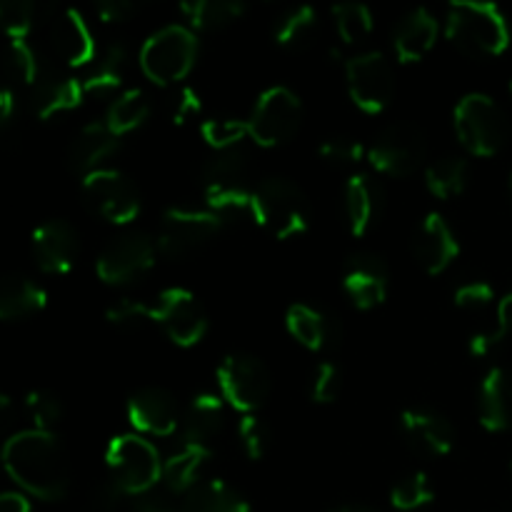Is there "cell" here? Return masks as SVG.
Segmentation results:
<instances>
[{
    "label": "cell",
    "mask_w": 512,
    "mask_h": 512,
    "mask_svg": "<svg viewBox=\"0 0 512 512\" xmlns=\"http://www.w3.org/2000/svg\"><path fill=\"white\" fill-rule=\"evenodd\" d=\"M3 465L13 483L33 498L55 503L68 493V460L55 433L35 428L15 433L3 445Z\"/></svg>",
    "instance_id": "6da1fadb"
},
{
    "label": "cell",
    "mask_w": 512,
    "mask_h": 512,
    "mask_svg": "<svg viewBox=\"0 0 512 512\" xmlns=\"http://www.w3.org/2000/svg\"><path fill=\"white\" fill-rule=\"evenodd\" d=\"M445 35L470 55H500L510 43V28L498 5L458 0L448 8Z\"/></svg>",
    "instance_id": "7a4b0ae2"
},
{
    "label": "cell",
    "mask_w": 512,
    "mask_h": 512,
    "mask_svg": "<svg viewBox=\"0 0 512 512\" xmlns=\"http://www.w3.org/2000/svg\"><path fill=\"white\" fill-rule=\"evenodd\" d=\"M455 135L470 155L490 158L505 148L510 138V120L505 110L485 93H468L453 113Z\"/></svg>",
    "instance_id": "3957f363"
},
{
    "label": "cell",
    "mask_w": 512,
    "mask_h": 512,
    "mask_svg": "<svg viewBox=\"0 0 512 512\" xmlns=\"http://www.w3.org/2000/svg\"><path fill=\"white\" fill-rule=\"evenodd\" d=\"M253 218L273 238L290 240L308 230V200L293 180L268 178L253 190Z\"/></svg>",
    "instance_id": "277c9868"
},
{
    "label": "cell",
    "mask_w": 512,
    "mask_h": 512,
    "mask_svg": "<svg viewBox=\"0 0 512 512\" xmlns=\"http://www.w3.org/2000/svg\"><path fill=\"white\" fill-rule=\"evenodd\" d=\"M110 480L123 490L128 498L150 493L163 480V460L150 440L143 435H118L105 450Z\"/></svg>",
    "instance_id": "5b68a950"
},
{
    "label": "cell",
    "mask_w": 512,
    "mask_h": 512,
    "mask_svg": "<svg viewBox=\"0 0 512 512\" xmlns=\"http://www.w3.org/2000/svg\"><path fill=\"white\" fill-rule=\"evenodd\" d=\"M200 43L185 25H165L140 48V68L155 85H175L190 75Z\"/></svg>",
    "instance_id": "8992f818"
},
{
    "label": "cell",
    "mask_w": 512,
    "mask_h": 512,
    "mask_svg": "<svg viewBox=\"0 0 512 512\" xmlns=\"http://www.w3.org/2000/svg\"><path fill=\"white\" fill-rule=\"evenodd\" d=\"M303 123V103L285 85H273L255 103L248 118V133L260 148L290 143Z\"/></svg>",
    "instance_id": "52a82bcc"
},
{
    "label": "cell",
    "mask_w": 512,
    "mask_h": 512,
    "mask_svg": "<svg viewBox=\"0 0 512 512\" xmlns=\"http://www.w3.org/2000/svg\"><path fill=\"white\" fill-rule=\"evenodd\" d=\"M218 385L223 400L243 415H255L270 395V370L250 353H233L218 368Z\"/></svg>",
    "instance_id": "ba28073f"
},
{
    "label": "cell",
    "mask_w": 512,
    "mask_h": 512,
    "mask_svg": "<svg viewBox=\"0 0 512 512\" xmlns=\"http://www.w3.org/2000/svg\"><path fill=\"white\" fill-rule=\"evenodd\" d=\"M345 80L355 108L368 115H380L388 110L395 98V73L383 53L370 50L345 63Z\"/></svg>",
    "instance_id": "9c48e42d"
},
{
    "label": "cell",
    "mask_w": 512,
    "mask_h": 512,
    "mask_svg": "<svg viewBox=\"0 0 512 512\" xmlns=\"http://www.w3.org/2000/svg\"><path fill=\"white\" fill-rule=\"evenodd\" d=\"M85 205L113 225H128L140 215V193L133 180L113 168H100L83 178Z\"/></svg>",
    "instance_id": "30bf717a"
},
{
    "label": "cell",
    "mask_w": 512,
    "mask_h": 512,
    "mask_svg": "<svg viewBox=\"0 0 512 512\" xmlns=\"http://www.w3.org/2000/svg\"><path fill=\"white\" fill-rule=\"evenodd\" d=\"M428 143L425 135L410 123H393L380 130L378 138L368 148V160L373 170L388 178H408L423 165Z\"/></svg>",
    "instance_id": "8fae6325"
},
{
    "label": "cell",
    "mask_w": 512,
    "mask_h": 512,
    "mask_svg": "<svg viewBox=\"0 0 512 512\" xmlns=\"http://www.w3.org/2000/svg\"><path fill=\"white\" fill-rule=\"evenodd\" d=\"M158 243L145 233H123L110 240L95 260V273L105 285H128L153 270Z\"/></svg>",
    "instance_id": "7c38bea8"
},
{
    "label": "cell",
    "mask_w": 512,
    "mask_h": 512,
    "mask_svg": "<svg viewBox=\"0 0 512 512\" xmlns=\"http://www.w3.org/2000/svg\"><path fill=\"white\" fill-rule=\"evenodd\" d=\"M150 308L153 323H158L178 348H195L208 333V313L190 290L165 288Z\"/></svg>",
    "instance_id": "4fadbf2b"
},
{
    "label": "cell",
    "mask_w": 512,
    "mask_h": 512,
    "mask_svg": "<svg viewBox=\"0 0 512 512\" xmlns=\"http://www.w3.org/2000/svg\"><path fill=\"white\" fill-rule=\"evenodd\" d=\"M223 220L210 210L195 208H168L163 213L158 230L160 253L170 258H183L208 245L223 230Z\"/></svg>",
    "instance_id": "5bb4252c"
},
{
    "label": "cell",
    "mask_w": 512,
    "mask_h": 512,
    "mask_svg": "<svg viewBox=\"0 0 512 512\" xmlns=\"http://www.w3.org/2000/svg\"><path fill=\"white\" fill-rule=\"evenodd\" d=\"M128 420L138 435H153V438H168L178 430L180 410L173 393L165 388H140L128 400Z\"/></svg>",
    "instance_id": "9a60e30c"
},
{
    "label": "cell",
    "mask_w": 512,
    "mask_h": 512,
    "mask_svg": "<svg viewBox=\"0 0 512 512\" xmlns=\"http://www.w3.org/2000/svg\"><path fill=\"white\" fill-rule=\"evenodd\" d=\"M35 263L48 275H65L75 268L80 255V238L65 220H48L33 230Z\"/></svg>",
    "instance_id": "2e32d148"
},
{
    "label": "cell",
    "mask_w": 512,
    "mask_h": 512,
    "mask_svg": "<svg viewBox=\"0 0 512 512\" xmlns=\"http://www.w3.org/2000/svg\"><path fill=\"white\" fill-rule=\"evenodd\" d=\"M343 290L358 310H373L388 298V268L383 258L373 253H358L350 258L343 275Z\"/></svg>",
    "instance_id": "e0dca14e"
},
{
    "label": "cell",
    "mask_w": 512,
    "mask_h": 512,
    "mask_svg": "<svg viewBox=\"0 0 512 512\" xmlns=\"http://www.w3.org/2000/svg\"><path fill=\"white\" fill-rule=\"evenodd\" d=\"M285 328L310 353L333 350L343 340V325L338 323V318L308 303L290 305L285 313Z\"/></svg>",
    "instance_id": "ac0fdd59"
},
{
    "label": "cell",
    "mask_w": 512,
    "mask_h": 512,
    "mask_svg": "<svg viewBox=\"0 0 512 512\" xmlns=\"http://www.w3.org/2000/svg\"><path fill=\"white\" fill-rule=\"evenodd\" d=\"M413 250L418 263L425 268V273L440 275L460 255V243L443 215L428 213L423 223H420L418 233H415Z\"/></svg>",
    "instance_id": "d6986e66"
},
{
    "label": "cell",
    "mask_w": 512,
    "mask_h": 512,
    "mask_svg": "<svg viewBox=\"0 0 512 512\" xmlns=\"http://www.w3.org/2000/svg\"><path fill=\"white\" fill-rule=\"evenodd\" d=\"M400 428L418 453L448 455L455 448V430L448 420L430 408H405Z\"/></svg>",
    "instance_id": "ffe728a7"
},
{
    "label": "cell",
    "mask_w": 512,
    "mask_h": 512,
    "mask_svg": "<svg viewBox=\"0 0 512 512\" xmlns=\"http://www.w3.org/2000/svg\"><path fill=\"white\" fill-rule=\"evenodd\" d=\"M50 38H53L55 53H58L70 68L90 65L95 60V55H98L93 30H90V25L85 23V18L75 8L60 10L58 18L53 20Z\"/></svg>",
    "instance_id": "44dd1931"
},
{
    "label": "cell",
    "mask_w": 512,
    "mask_h": 512,
    "mask_svg": "<svg viewBox=\"0 0 512 512\" xmlns=\"http://www.w3.org/2000/svg\"><path fill=\"white\" fill-rule=\"evenodd\" d=\"M480 425L488 433L512 430V370L490 368L480 383Z\"/></svg>",
    "instance_id": "7402d4cb"
},
{
    "label": "cell",
    "mask_w": 512,
    "mask_h": 512,
    "mask_svg": "<svg viewBox=\"0 0 512 512\" xmlns=\"http://www.w3.org/2000/svg\"><path fill=\"white\" fill-rule=\"evenodd\" d=\"M345 213H348L350 235L363 238L378 223L383 213V188L368 173H358L345 185Z\"/></svg>",
    "instance_id": "603a6c76"
},
{
    "label": "cell",
    "mask_w": 512,
    "mask_h": 512,
    "mask_svg": "<svg viewBox=\"0 0 512 512\" xmlns=\"http://www.w3.org/2000/svg\"><path fill=\"white\" fill-rule=\"evenodd\" d=\"M438 30V20H435V15L430 13L428 8H415L413 13L405 15V18L400 20L398 28H395V58L405 65L420 63V60L435 48Z\"/></svg>",
    "instance_id": "cb8c5ba5"
},
{
    "label": "cell",
    "mask_w": 512,
    "mask_h": 512,
    "mask_svg": "<svg viewBox=\"0 0 512 512\" xmlns=\"http://www.w3.org/2000/svg\"><path fill=\"white\" fill-rule=\"evenodd\" d=\"M248 175V153H245L243 148L215 153V158H210V163L203 168L205 198L253 193V190L248 188Z\"/></svg>",
    "instance_id": "d4e9b609"
},
{
    "label": "cell",
    "mask_w": 512,
    "mask_h": 512,
    "mask_svg": "<svg viewBox=\"0 0 512 512\" xmlns=\"http://www.w3.org/2000/svg\"><path fill=\"white\" fill-rule=\"evenodd\" d=\"M120 150V138L108 128V123H88L70 143V168L75 173L90 175L100 170V165L113 158Z\"/></svg>",
    "instance_id": "484cf974"
},
{
    "label": "cell",
    "mask_w": 512,
    "mask_h": 512,
    "mask_svg": "<svg viewBox=\"0 0 512 512\" xmlns=\"http://www.w3.org/2000/svg\"><path fill=\"white\" fill-rule=\"evenodd\" d=\"M225 425V405L220 395L200 393L188 405L183 415V435L185 443L208 445L213 448V440L223 433Z\"/></svg>",
    "instance_id": "4316f807"
},
{
    "label": "cell",
    "mask_w": 512,
    "mask_h": 512,
    "mask_svg": "<svg viewBox=\"0 0 512 512\" xmlns=\"http://www.w3.org/2000/svg\"><path fill=\"white\" fill-rule=\"evenodd\" d=\"M213 458V448L208 445L185 443L183 448L175 450L168 460H163V483L170 493H193L198 488V478L205 465Z\"/></svg>",
    "instance_id": "83f0119b"
},
{
    "label": "cell",
    "mask_w": 512,
    "mask_h": 512,
    "mask_svg": "<svg viewBox=\"0 0 512 512\" xmlns=\"http://www.w3.org/2000/svg\"><path fill=\"white\" fill-rule=\"evenodd\" d=\"M85 98V85L78 78H45L35 85L33 108L40 120H53L55 115L80 108Z\"/></svg>",
    "instance_id": "f1b7e54d"
},
{
    "label": "cell",
    "mask_w": 512,
    "mask_h": 512,
    "mask_svg": "<svg viewBox=\"0 0 512 512\" xmlns=\"http://www.w3.org/2000/svg\"><path fill=\"white\" fill-rule=\"evenodd\" d=\"M45 305H48V293L30 278L10 275V278L3 280V288H0V318L5 323L30 318V315L45 310Z\"/></svg>",
    "instance_id": "f546056e"
},
{
    "label": "cell",
    "mask_w": 512,
    "mask_h": 512,
    "mask_svg": "<svg viewBox=\"0 0 512 512\" xmlns=\"http://www.w3.org/2000/svg\"><path fill=\"white\" fill-rule=\"evenodd\" d=\"M180 512H250V505L225 480H208L188 493Z\"/></svg>",
    "instance_id": "4dcf8cb0"
},
{
    "label": "cell",
    "mask_w": 512,
    "mask_h": 512,
    "mask_svg": "<svg viewBox=\"0 0 512 512\" xmlns=\"http://www.w3.org/2000/svg\"><path fill=\"white\" fill-rule=\"evenodd\" d=\"M125 68H128V48L125 43H110L108 48L100 55L98 65L93 68V73L83 80L85 95H110L123 85Z\"/></svg>",
    "instance_id": "1f68e13d"
},
{
    "label": "cell",
    "mask_w": 512,
    "mask_h": 512,
    "mask_svg": "<svg viewBox=\"0 0 512 512\" xmlns=\"http://www.w3.org/2000/svg\"><path fill=\"white\" fill-rule=\"evenodd\" d=\"M190 30H223L245 13L243 3L235 0H190L180 5Z\"/></svg>",
    "instance_id": "d6a6232c"
},
{
    "label": "cell",
    "mask_w": 512,
    "mask_h": 512,
    "mask_svg": "<svg viewBox=\"0 0 512 512\" xmlns=\"http://www.w3.org/2000/svg\"><path fill=\"white\" fill-rule=\"evenodd\" d=\"M320 33V20L318 13H315L313 5H300L293 13L285 15L280 20L278 30H275V43L285 50H308L310 45L315 43Z\"/></svg>",
    "instance_id": "836d02e7"
},
{
    "label": "cell",
    "mask_w": 512,
    "mask_h": 512,
    "mask_svg": "<svg viewBox=\"0 0 512 512\" xmlns=\"http://www.w3.org/2000/svg\"><path fill=\"white\" fill-rule=\"evenodd\" d=\"M470 180V168L463 158H438L425 168V185L440 200H450L465 193Z\"/></svg>",
    "instance_id": "e575fe53"
},
{
    "label": "cell",
    "mask_w": 512,
    "mask_h": 512,
    "mask_svg": "<svg viewBox=\"0 0 512 512\" xmlns=\"http://www.w3.org/2000/svg\"><path fill=\"white\" fill-rule=\"evenodd\" d=\"M148 118H150L148 95H145L140 88H130V90H123V93L113 100V105L108 108V118H105V123H108V128L113 130L118 138H123V135L138 130Z\"/></svg>",
    "instance_id": "d590c367"
},
{
    "label": "cell",
    "mask_w": 512,
    "mask_h": 512,
    "mask_svg": "<svg viewBox=\"0 0 512 512\" xmlns=\"http://www.w3.org/2000/svg\"><path fill=\"white\" fill-rule=\"evenodd\" d=\"M335 28L345 45L365 43L373 33V13L363 3H343L333 8Z\"/></svg>",
    "instance_id": "8d00e7d4"
},
{
    "label": "cell",
    "mask_w": 512,
    "mask_h": 512,
    "mask_svg": "<svg viewBox=\"0 0 512 512\" xmlns=\"http://www.w3.org/2000/svg\"><path fill=\"white\" fill-rule=\"evenodd\" d=\"M435 500V488L425 473H413L398 480L390 490V505L398 512H418Z\"/></svg>",
    "instance_id": "74e56055"
},
{
    "label": "cell",
    "mask_w": 512,
    "mask_h": 512,
    "mask_svg": "<svg viewBox=\"0 0 512 512\" xmlns=\"http://www.w3.org/2000/svg\"><path fill=\"white\" fill-rule=\"evenodd\" d=\"M200 135H203V140L215 150V153L240 148V143H243L245 138H250L248 120L210 118L200 125Z\"/></svg>",
    "instance_id": "f35d334b"
},
{
    "label": "cell",
    "mask_w": 512,
    "mask_h": 512,
    "mask_svg": "<svg viewBox=\"0 0 512 512\" xmlns=\"http://www.w3.org/2000/svg\"><path fill=\"white\" fill-rule=\"evenodd\" d=\"M25 413L33 420L35 430L53 433L55 425L63 420V403H60L58 395L50 393V390L45 388L30 390V393L25 395Z\"/></svg>",
    "instance_id": "ab89813d"
},
{
    "label": "cell",
    "mask_w": 512,
    "mask_h": 512,
    "mask_svg": "<svg viewBox=\"0 0 512 512\" xmlns=\"http://www.w3.org/2000/svg\"><path fill=\"white\" fill-rule=\"evenodd\" d=\"M340 390H343V370L340 365H335L333 360H325L315 368L313 385H310V395H313V403L318 405H330L340 398Z\"/></svg>",
    "instance_id": "60d3db41"
},
{
    "label": "cell",
    "mask_w": 512,
    "mask_h": 512,
    "mask_svg": "<svg viewBox=\"0 0 512 512\" xmlns=\"http://www.w3.org/2000/svg\"><path fill=\"white\" fill-rule=\"evenodd\" d=\"M8 68L13 80H20L23 85H38V55L35 50L30 48L25 40H10V50H8Z\"/></svg>",
    "instance_id": "b9f144b4"
},
{
    "label": "cell",
    "mask_w": 512,
    "mask_h": 512,
    "mask_svg": "<svg viewBox=\"0 0 512 512\" xmlns=\"http://www.w3.org/2000/svg\"><path fill=\"white\" fill-rule=\"evenodd\" d=\"M35 5L28 0H5L0 5V20L10 40H25V35L33 28Z\"/></svg>",
    "instance_id": "7bdbcfd3"
},
{
    "label": "cell",
    "mask_w": 512,
    "mask_h": 512,
    "mask_svg": "<svg viewBox=\"0 0 512 512\" xmlns=\"http://www.w3.org/2000/svg\"><path fill=\"white\" fill-rule=\"evenodd\" d=\"M238 435L240 443H243L245 455L250 460H263V455L268 453L270 445V430L258 415H243L238 423Z\"/></svg>",
    "instance_id": "ee69618b"
},
{
    "label": "cell",
    "mask_w": 512,
    "mask_h": 512,
    "mask_svg": "<svg viewBox=\"0 0 512 512\" xmlns=\"http://www.w3.org/2000/svg\"><path fill=\"white\" fill-rule=\"evenodd\" d=\"M105 318H108V323L115 325V328H138V325L153 320V308L145 303H140V300L120 298V300H115V303L108 305V310H105Z\"/></svg>",
    "instance_id": "f6af8a7d"
},
{
    "label": "cell",
    "mask_w": 512,
    "mask_h": 512,
    "mask_svg": "<svg viewBox=\"0 0 512 512\" xmlns=\"http://www.w3.org/2000/svg\"><path fill=\"white\" fill-rule=\"evenodd\" d=\"M318 155L323 158V163L333 165V168H348V165H358L368 155V150L355 140L333 138L320 145Z\"/></svg>",
    "instance_id": "bcb514c9"
},
{
    "label": "cell",
    "mask_w": 512,
    "mask_h": 512,
    "mask_svg": "<svg viewBox=\"0 0 512 512\" xmlns=\"http://www.w3.org/2000/svg\"><path fill=\"white\" fill-rule=\"evenodd\" d=\"M495 303V288L485 280L465 283L455 290V305L465 313H483Z\"/></svg>",
    "instance_id": "7dc6e473"
},
{
    "label": "cell",
    "mask_w": 512,
    "mask_h": 512,
    "mask_svg": "<svg viewBox=\"0 0 512 512\" xmlns=\"http://www.w3.org/2000/svg\"><path fill=\"white\" fill-rule=\"evenodd\" d=\"M200 110H203V100H200L198 90L190 88V85L175 90L173 100H170V118L175 125H185L188 120L198 118Z\"/></svg>",
    "instance_id": "c3c4849f"
},
{
    "label": "cell",
    "mask_w": 512,
    "mask_h": 512,
    "mask_svg": "<svg viewBox=\"0 0 512 512\" xmlns=\"http://www.w3.org/2000/svg\"><path fill=\"white\" fill-rule=\"evenodd\" d=\"M503 340H505V333L498 328V325H495V328L480 330V333L470 335L468 350L473 358H488V355H493L495 350L503 345Z\"/></svg>",
    "instance_id": "681fc988"
},
{
    "label": "cell",
    "mask_w": 512,
    "mask_h": 512,
    "mask_svg": "<svg viewBox=\"0 0 512 512\" xmlns=\"http://www.w3.org/2000/svg\"><path fill=\"white\" fill-rule=\"evenodd\" d=\"M123 498H128V495H125L113 480H108V483H103L95 490L93 512H118L120 505H123Z\"/></svg>",
    "instance_id": "f907efd6"
},
{
    "label": "cell",
    "mask_w": 512,
    "mask_h": 512,
    "mask_svg": "<svg viewBox=\"0 0 512 512\" xmlns=\"http://www.w3.org/2000/svg\"><path fill=\"white\" fill-rule=\"evenodd\" d=\"M135 5L128 3V0H105V3H100L98 8H95V13H98L100 23H125V20L130 18V15L135 13Z\"/></svg>",
    "instance_id": "816d5d0a"
},
{
    "label": "cell",
    "mask_w": 512,
    "mask_h": 512,
    "mask_svg": "<svg viewBox=\"0 0 512 512\" xmlns=\"http://www.w3.org/2000/svg\"><path fill=\"white\" fill-rule=\"evenodd\" d=\"M128 512H178V510L173 508V503L160 498V495L145 493V495H138V498H133Z\"/></svg>",
    "instance_id": "f5cc1de1"
},
{
    "label": "cell",
    "mask_w": 512,
    "mask_h": 512,
    "mask_svg": "<svg viewBox=\"0 0 512 512\" xmlns=\"http://www.w3.org/2000/svg\"><path fill=\"white\" fill-rule=\"evenodd\" d=\"M13 115H15V93L5 85L3 93H0V125L8 128L13 123Z\"/></svg>",
    "instance_id": "db71d44e"
},
{
    "label": "cell",
    "mask_w": 512,
    "mask_h": 512,
    "mask_svg": "<svg viewBox=\"0 0 512 512\" xmlns=\"http://www.w3.org/2000/svg\"><path fill=\"white\" fill-rule=\"evenodd\" d=\"M498 325L500 330H503L505 333V338H508V335L512 333V290L508 295H505L503 300H500V305H498Z\"/></svg>",
    "instance_id": "11a10c76"
},
{
    "label": "cell",
    "mask_w": 512,
    "mask_h": 512,
    "mask_svg": "<svg viewBox=\"0 0 512 512\" xmlns=\"http://www.w3.org/2000/svg\"><path fill=\"white\" fill-rule=\"evenodd\" d=\"M0 512H30V503L20 493H3V498H0Z\"/></svg>",
    "instance_id": "9f6ffc18"
},
{
    "label": "cell",
    "mask_w": 512,
    "mask_h": 512,
    "mask_svg": "<svg viewBox=\"0 0 512 512\" xmlns=\"http://www.w3.org/2000/svg\"><path fill=\"white\" fill-rule=\"evenodd\" d=\"M330 512H375V510L368 508V505H340V508H335Z\"/></svg>",
    "instance_id": "6f0895ef"
},
{
    "label": "cell",
    "mask_w": 512,
    "mask_h": 512,
    "mask_svg": "<svg viewBox=\"0 0 512 512\" xmlns=\"http://www.w3.org/2000/svg\"><path fill=\"white\" fill-rule=\"evenodd\" d=\"M510 193H512V173H510Z\"/></svg>",
    "instance_id": "680465c9"
},
{
    "label": "cell",
    "mask_w": 512,
    "mask_h": 512,
    "mask_svg": "<svg viewBox=\"0 0 512 512\" xmlns=\"http://www.w3.org/2000/svg\"><path fill=\"white\" fill-rule=\"evenodd\" d=\"M510 93H512V83H510Z\"/></svg>",
    "instance_id": "91938a15"
}]
</instances>
